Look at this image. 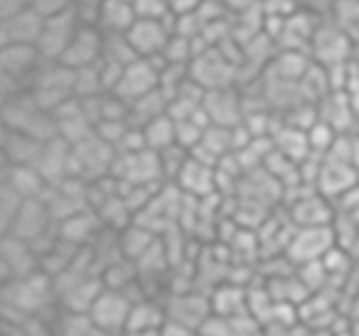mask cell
I'll use <instances>...</instances> for the list:
<instances>
[{
	"mask_svg": "<svg viewBox=\"0 0 359 336\" xmlns=\"http://www.w3.org/2000/svg\"><path fill=\"white\" fill-rule=\"evenodd\" d=\"M306 137H309V148H311V154H317V157H328V151L334 148V143H337V132L325 123V120H317L309 132H306Z\"/></svg>",
	"mask_w": 359,
	"mask_h": 336,
	"instance_id": "32",
	"label": "cell"
},
{
	"mask_svg": "<svg viewBox=\"0 0 359 336\" xmlns=\"http://www.w3.org/2000/svg\"><path fill=\"white\" fill-rule=\"evenodd\" d=\"M165 319H168L165 302H157L151 297H140L132 305L126 333H160V328L165 325Z\"/></svg>",
	"mask_w": 359,
	"mask_h": 336,
	"instance_id": "23",
	"label": "cell"
},
{
	"mask_svg": "<svg viewBox=\"0 0 359 336\" xmlns=\"http://www.w3.org/2000/svg\"><path fill=\"white\" fill-rule=\"evenodd\" d=\"M112 176L121 185H163V168H160V154L151 148L140 151H126L118 154Z\"/></svg>",
	"mask_w": 359,
	"mask_h": 336,
	"instance_id": "6",
	"label": "cell"
},
{
	"mask_svg": "<svg viewBox=\"0 0 359 336\" xmlns=\"http://www.w3.org/2000/svg\"><path fill=\"white\" fill-rule=\"evenodd\" d=\"M157 241V232H151L149 227H143V224H137V221H132L126 230H121L118 232V246H121V255L123 258H129V260H140L149 249H151V244Z\"/></svg>",
	"mask_w": 359,
	"mask_h": 336,
	"instance_id": "28",
	"label": "cell"
},
{
	"mask_svg": "<svg viewBox=\"0 0 359 336\" xmlns=\"http://www.w3.org/2000/svg\"><path fill=\"white\" fill-rule=\"evenodd\" d=\"M53 302H59L56 283L42 269L34 272V274L3 283L0 308H3L6 325H22L28 316H42V314L50 311Z\"/></svg>",
	"mask_w": 359,
	"mask_h": 336,
	"instance_id": "1",
	"label": "cell"
},
{
	"mask_svg": "<svg viewBox=\"0 0 359 336\" xmlns=\"http://www.w3.org/2000/svg\"><path fill=\"white\" fill-rule=\"evenodd\" d=\"M3 185L17 190L22 199H42L48 190V182L36 171V165H6L3 168Z\"/></svg>",
	"mask_w": 359,
	"mask_h": 336,
	"instance_id": "24",
	"label": "cell"
},
{
	"mask_svg": "<svg viewBox=\"0 0 359 336\" xmlns=\"http://www.w3.org/2000/svg\"><path fill=\"white\" fill-rule=\"evenodd\" d=\"M42 28H45V20L34 8H25L8 20H0V48L3 45H36Z\"/></svg>",
	"mask_w": 359,
	"mask_h": 336,
	"instance_id": "21",
	"label": "cell"
},
{
	"mask_svg": "<svg viewBox=\"0 0 359 336\" xmlns=\"http://www.w3.org/2000/svg\"><path fill=\"white\" fill-rule=\"evenodd\" d=\"M39 67H42V56L36 45H3L0 48V76H11V78L31 84Z\"/></svg>",
	"mask_w": 359,
	"mask_h": 336,
	"instance_id": "20",
	"label": "cell"
},
{
	"mask_svg": "<svg viewBox=\"0 0 359 336\" xmlns=\"http://www.w3.org/2000/svg\"><path fill=\"white\" fill-rule=\"evenodd\" d=\"M31 8L42 20H50V17H59V14L70 11L73 8V0H31Z\"/></svg>",
	"mask_w": 359,
	"mask_h": 336,
	"instance_id": "35",
	"label": "cell"
},
{
	"mask_svg": "<svg viewBox=\"0 0 359 336\" xmlns=\"http://www.w3.org/2000/svg\"><path fill=\"white\" fill-rule=\"evenodd\" d=\"M331 246H337V235H334V227H297L289 238V246H286V258L294 263V266H303V263H311V260H320Z\"/></svg>",
	"mask_w": 359,
	"mask_h": 336,
	"instance_id": "8",
	"label": "cell"
},
{
	"mask_svg": "<svg viewBox=\"0 0 359 336\" xmlns=\"http://www.w3.org/2000/svg\"><path fill=\"white\" fill-rule=\"evenodd\" d=\"M205 115L213 126H227L236 129L244 123L247 118V104H244V92L238 87H224V90H210L205 92Z\"/></svg>",
	"mask_w": 359,
	"mask_h": 336,
	"instance_id": "11",
	"label": "cell"
},
{
	"mask_svg": "<svg viewBox=\"0 0 359 336\" xmlns=\"http://www.w3.org/2000/svg\"><path fill=\"white\" fill-rule=\"evenodd\" d=\"M286 213H289V218H292L294 227H331L334 224V216H337L334 202L325 199L317 190L286 202Z\"/></svg>",
	"mask_w": 359,
	"mask_h": 336,
	"instance_id": "15",
	"label": "cell"
},
{
	"mask_svg": "<svg viewBox=\"0 0 359 336\" xmlns=\"http://www.w3.org/2000/svg\"><path fill=\"white\" fill-rule=\"evenodd\" d=\"M25 202L28 199H22L17 190H11L8 185H0V227H3V232L11 227V221L17 218V213L22 210Z\"/></svg>",
	"mask_w": 359,
	"mask_h": 336,
	"instance_id": "33",
	"label": "cell"
},
{
	"mask_svg": "<svg viewBox=\"0 0 359 336\" xmlns=\"http://www.w3.org/2000/svg\"><path fill=\"white\" fill-rule=\"evenodd\" d=\"M79 25L81 22H79L76 8H70V11L59 14V17L45 20V28H42V34L36 39V50H39L42 62H62V56H65L70 39L76 36Z\"/></svg>",
	"mask_w": 359,
	"mask_h": 336,
	"instance_id": "9",
	"label": "cell"
},
{
	"mask_svg": "<svg viewBox=\"0 0 359 336\" xmlns=\"http://www.w3.org/2000/svg\"><path fill=\"white\" fill-rule=\"evenodd\" d=\"M25 8H31V0H0V20H8Z\"/></svg>",
	"mask_w": 359,
	"mask_h": 336,
	"instance_id": "38",
	"label": "cell"
},
{
	"mask_svg": "<svg viewBox=\"0 0 359 336\" xmlns=\"http://www.w3.org/2000/svg\"><path fill=\"white\" fill-rule=\"evenodd\" d=\"M261 8L266 17H289L300 6H297V0H261Z\"/></svg>",
	"mask_w": 359,
	"mask_h": 336,
	"instance_id": "36",
	"label": "cell"
},
{
	"mask_svg": "<svg viewBox=\"0 0 359 336\" xmlns=\"http://www.w3.org/2000/svg\"><path fill=\"white\" fill-rule=\"evenodd\" d=\"M199 8H202V0H168V11H171V17L196 14Z\"/></svg>",
	"mask_w": 359,
	"mask_h": 336,
	"instance_id": "37",
	"label": "cell"
},
{
	"mask_svg": "<svg viewBox=\"0 0 359 336\" xmlns=\"http://www.w3.org/2000/svg\"><path fill=\"white\" fill-rule=\"evenodd\" d=\"M137 14L132 0H104L98 8V31L101 34H126L135 25Z\"/></svg>",
	"mask_w": 359,
	"mask_h": 336,
	"instance_id": "26",
	"label": "cell"
},
{
	"mask_svg": "<svg viewBox=\"0 0 359 336\" xmlns=\"http://www.w3.org/2000/svg\"><path fill=\"white\" fill-rule=\"evenodd\" d=\"M353 188H359V171L348 162L323 157V168H320V176H317V193L337 202L339 196H345Z\"/></svg>",
	"mask_w": 359,
	"mask_h": 336,
	"instance_id": "19",
	"label": "cell"
},
{
	"mask_svg": "<svg viewBox=\"0 0 359 336\" xmlns=\"http://www.w3.org/2000/svg\"><path fill=\"white\" fill-rule=\"evenodd\" d=\"M353 50H356V42L345 25H339L334 20H320V25L311 36V50H309V56L317 64L331 67L339 62H351Z\"/></svg>",
	"mask_w": 359,
	"mask_h": 336,
	"instance_id": "4",
	"label": "cell"
},
{
	"mask_svg": "<svg viewBox=\"0 0 359 336\" xmlns=\"http://www.w3.org/2000/svg\"><path fill=\"white\" fill-rule=\"evenodd\" d=\"M0 269H3V283L25 277V274H34V272H39V255H36V249L28 241L3 232V241H0Z\"/></svg>",
	"mask_w": 359,
	"mask_h": 336,
	"instance_id": "14",
	"label": "cell"
},
{
	"mask_svg": "<svg viewBox=\"0 0 359 336\" xmlns=\"http://www.w3.org/2000/svg\"><path fill=\"white\" fill-rule=\"evenodd\" d=\"M171 185H177L185 199L202 202V199H210L213 193H219V174H216V165L202 162V160H196V157L188 154L180 176Z\"/></svg>",
	"mask_w": 359,
	"mask_h": 336,
	"instance_id": "13",
	"label": "cell"
},
{
	"mask_svg": "<svg viewBox=\"0 0 359 336\" xmlns=\"http://www.w3.org/2000/svg\"><path fill=\"white\" fill-rule=\"evenodd\" d=\"M191 78L205 90H224V87H238L241 81V73H238V64L224 56L219 48H208L202 50L194 62H191Z\"/></svg>",
	"mask_w": 359,
	"mask_h": 336,
	"instance_id": "5",
	"label": "cell"
},
{
	"mask_svg": "<svg viewBox=\"0 0 359 336\" xmlns=\"http://www.w3.org/2000/svg\"><path fill=\"white\" fill-rule=\"evenodd\" d=\"M140 132H143V140H146V148H151V151H165V148H171V146H177V120L165 112V115H160V118H154V120H149L146 126H140Z\"/></svg>",
	"mask_w": 359,
	"mask_h": 336,
	"instance_id": "29",
	"label": "cell"
},
{
	"mask_svg": "<svg viewBox=\"0 0 359 336\" xmlns=\"http://www.w3.org/2000/svg\"><path fill=\"white\" fill-rule=\"evenodd\" d=\"M165 112H168V98H165L163 90H154V92L137 98L135 104H129V123L132 126H146L149 120H154Z\"/></svg>",
	"mask_w": 359,
	"mask_h": 336,
	"instance_id": "30",
	"label": "cell"
},
{
	"mask_svg": "<svg viewBox=\"0 0 359 336\" xmlns=\"http://www.w3.org/2000/svg\"><path fill=\"white\" fill-rule=\"evenodd\" d=\"M126 39L137 59H160L171 39V20H135Z\"/></svg>",
	"mask_w": 359,
	"mask_h": 336,
	"instance_id": "12",
	"label": "cell"
},
{
	"mask_svg": "<svg viewBox=\"0 0 359 336\" xmlns=\"http://www.w3.org/2000/svg\"><path fill=\"white\" fill-rule=\"evenodd\" d=\"M137 20H171L168 0H132Z\"/></svg>",
	"mask_w": 359,
	"mask_h": 336,
	"instance_id": "34",
	"label": "cell"
},
{
	"mask_svg": "<svg viewBox=\"0 0 359 336\" xmlns=\"http://www.w3.org/2000/svg\"><path fill=\"white\" fill-rule=\"evenodd\" d=\"M317 112H320V120H325L337 134H353L356 132L359 112H356V106L345 90H331L317 104Z\"/></svg>",
	"mask_w": 359,
	"mask_h": 336,
	"instance_id": "18",
	"label": "cell"
},
{
	"mask_svg": "<svg viewBox=\"0 0 359 336\" xmlns=\"http://www.w3.org/2000/svg\"><path fill=\"white\" fill-rule=\"evenodd\" d=\"M132 305L135 300L126 294V291H115V288H107L98 294V300L93 302L90 308V322L101 330H109V333H126V325H129V314H132Z\"/></svg>",
	"mask_w": 359,
	"mask_h": 336,
	"instance_id": "7",
	"label": "cell"
},
{
	"mask_svg": "<svg viewBox=\"0 0 359 336\" xmlns=\"http://www.w3.org/2000/svg\"><path fill=\"white\" fill-rule=\"evenodd\" d=\"M36 171L45 176L48 188L70 179L73 176V171H70V146L65 140H59V137L50 140V143H45L42 146V154L36 160Z\"/></svg>",
	"mask_w": 359,
	"mask_h": 336,
	"instance_id": "22",
	"label": "cell"
},
{
	"mask_svg": "<svg viewBox=\"0 0 359 336\" xmlns=\"http://www.w3.org/2000/svg\"><path fill=\"white\" fill-rule=\"evenodd\" d=\"M53 227H56V224H53V218H50V210H48L45 199H28L6 232L14 235V238H22V241H28V244H36V241H39L42 235H48Z\"/></svg>",
	"mask_w": 359,
	"mask_h": 336,
	"instance_id": "16",
	"label": "cell"
},
{
	"mask_svg": "<svg viewBox=\"0 0 359 336\" xmlns=\"http://www.w3.org/2000/svg\"><path fill=\"white\" fill-rule=\"evenodd\" d=\"M53 328H56V336H90L93 322H90L87 314L62 311V314L53 319Z\"/></svg>",
	"mask_w": 359,
	"mask_h": 336,
	"instance_id": "31",
	"label": "cell"
},
{
	"mask_svg": "<svg viewBox=\"0 0 359 336\" xmlns=\"http://www.w3.org/2000/svg\"><path fill=\"white\" fill-rule=\"evenodd\" d=\"M210 311L219 316H238L250 311V291L236 283H219L210 294Z\"/></svg>",
	"mask_w": 359,
	"mask_h": 336,
	"instance_id": "27",
	"label": "cell"
},
{
	"mask_svg": "<svg viewBox=\"0 0 359 336\" xmlns=\"http://www.w3.org/2000/svg\"><path fill=\"white\" fill-rule=\"evenodd\" d=\"M202 3H219V6H227V0H202Z\"/></svg>",
	"mask_w": 359,
	"mask_h": 336,
	"instance_id": "39",
	"label": "cell"
},
{
	"mask_svg": "<svg viewBox=\"0 0 359 336\" xmlns=\"http://www.w3.org/2000/svg\"><path fill=\"white\" fill-rule=\"evenodd\" d=\"M73 81H76V70L67 67L65 62H42V67L31 78V95L45 112L53 115L62 104L76 98Z\"/></svg>",
	"mask_w": 359,
	"mask_h": 336,
	"instance_id": "2",
	"label": "cell"
},
{
	"mask_svg": "<svg viewBox=\"0 0 359 336\" xmlns=\"http://www.w3.org/2000/svg\"><path fill=\"white\" fill-rule=\"evenodd\" d=\"M115 160H118V151L107 140H101L98 134L87 137L79 146H70V171L76 179H81L87 185L112 176Z\"/></svg>",
	"mask_w": 359,
	"mask_h": 336,
	"instance_id": "3",
	"label": "cell"
},
{
	"mask_svg": "<svg viewBox=\"0 0 359 336\" xmlns=\"http://www.w3.org/2000/svg\"><path fill=\"white\" fill-rule=\"evenodd\" d=\"M154 90H160V64L151 59H135L123 67L118 87L112 92L118 98H123L126 104H135L137 98H143Z\"/></svg>",
	"mask_w": 359,
	"mask_h": 336,
	"instance_id": "10",
	"label": "cell"
},
{
	"mask_svg": "<svg viewBox=\"0 0 359 336\" xmlns=\"http://www.w3.org/2000/svg\"><path fill=\"white\" fill-rule=\"evenodd\" d=\"M101 59H104V34L95 25H79V31L70 39L62 62L73 70H81V67L98 64Z\"/></svg>",
	"mask_w": 359,
	"mask_h": 336,
	"instance_id": "17",
	"label": "cell"
},
{
	"mask_svg": "<svg viewBox=\"0 0 359 336\" xmlns=\"http://www.w3.org/2000/svg\"><path fill=\"white\" fill-rule=\"evenodd\" d=\"M39 140L22 134V132H11L3 129V154H6V165H36L39 154H42Z\"/></svg>",
	"mask_w": 359,
	"mask_h": 336,
	"instance_id": "25",
	"label": "cell"
}]
</instances>
